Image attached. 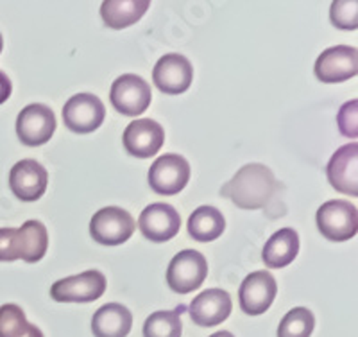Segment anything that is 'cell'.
<instances>
[{"mask_svg": "<svg viewBox=\"0 0 358 337\" xmlns=\"http://www.w3.org/2000/svg\"><path fill=\"white\" fill-rule=\"evenodd\" d=\"M274 191L276 178L273 171L262 163H249L220 188V195L231 199L238 208L258 210L271 201Z\"/></svg>", "mask_w": 358, "mask_h": 337, "instance_id": "6da1fadb", "label": "cell"}, {"mask_svg": "<svg viewBox=\"0 0 358 337\" xmlns=\"http://www.w3.org/2000/svg\"><path fill=\"white\" fill-rule=\"evenodd\" d=\"M317 228L326 239L334 242L353 239L358 232L357 207L342 199L326 201L317 210Z\"/></svg>", "mask_w": 358, "mask_h": 337, "instance_id": "7a4b0ae2", "label": "cell"}, {"mask_svg": "<svg viewBox=\"0 0 358 337\" xmlns=\"http://www.w3.org/2000/svg\"><path fill=\"white\" fill-rule=\"evenodd\" d=\"M136 230L133 216L120 207L101 208L90 221V235L102 246H118L131 239Z\"/></svg>", "mask_w": 358, "mask_h": 337, "instance_id": "3957f363", "label": "cell"}, {"mask_svg": "<svg viewBox=\"0 0 358 337\" xmlns=\"http://www.w3.org/2000/svg\"><path fill=\"white\" fill-rule=\"evenodd\" d=\"M208 277V262L203 253L183 249L171 260L167 269L169 287L178 294H188L203 285Z\"/></svg>", "mask_w": 358, "mask_h": 337, "instance_id": "277c9868", "label": "cell"}, {"mask_svg": "<svg viewBox=\"0 0 358 337\" xmlns=\"http://www.w3.org/2000/svg\"><path fill=\"white\" fill-rule=\"evenodd\" d=\"M106 291V277L101 271H85L81 275L57 280L50 287V296L59 303H90Z\"/></svg>", "mask_w": 358, "mask_h": 337, "instance_id": "5b68a950", "label": "cell"}, {"mask_svg": "<svg viewBox=\"0 0 358 337\" xmlns=\"http://www.w3.org/2000/svg\"><path fill=\"white\" fill-rule=\"evenodd\" d=\"M151 85L134 74H124L111 85L110 101L118 114L136 117L151 104Z\"/></svg>", "mask_w": 358, "mask_h": 337, "instance_id": "8992f818", "label": "cell"}, {"mask_svg": "<svg viewBox=\"0 0 358 337\" xmlns=\"http://www.w3.org/2000/svg\"><path fill=\"white\" fill-rule=\"evenodd\" d=\"M63 122L70 131L79 135L94 133L106 117V108L94 94H78L63 106Z\"/></svg>", "mask_w": 358, "mask_h": 337, "instance_id": "52a82bcc", "label": "cell"}, {"mask_svg": "<svg viewBox=\"0 0 358 337\" xmlns=\"http://www.w3.org/2000/svg\"><path fill=\"white\" fill-rule=\"evenodd\" d=\"M190 179V163L181 155H163L149 169V185L156 194L174 195L187 187Z\"/></svg>", "mask_w": 358, "mask_h": 337, "instance_id": "ba28073f", "label": "cell"}, {"mask_svg": "<svg viewBox=\"0 0 358 337\" xmlns=\"http://www.w3.org/2000/svg\"><path fill=\"white\" fill-rule=\"evenodd\" d=\"M56 131V117L45 104H29L18 114L17 135L22 144L29 147L43 146Z\"/></svg>", "mask_w": 358, "mask_h": 337, "instance_id": "9c48e42d", "label": "cell"}, {"mask_svg": "<svg viewBox=\"0 0 358 337\" xmlns=\"http://www.w3.org/2000/svg\"><path fill=\"white\" fill-rule=\"evenodd\" d=\"M315 76L326 85L348 81L358 74V53L355 47L337 45L326 49L315 61Z\"/></svg>", "mask_w": 358, "mask_h": 337, "instance_id": "30bf717a", "label": "cell"}, {"mask_svg": "<svg viewBox=\"0 0 358 337\" xmlns=\"http://www.w3.org/2000/svg\"><path fill=\"white\" fill-rule=\"evenodd\" d=\"M194 79L192 63L181 54H167L159 57L152 70V81L159 92L167 95H179L187 92Z\"/></svg>", "mask_w": 358, "mask_h": 337, "instance_id": "8fae6325", "label": "cell"}, {"mask_svg": "<svg viewBox=\"0 0 358 337\" xmlns=\"http://www.w3.org/2000/svg\"><path fill=\"white\" fill-rule=\"evenodd\" d=\"M278 284L268 271H255L242 282L238 291L241 309L249 316H260L273 305Z\"/></svg>", "mask_w": 358, "mask_h": 337, "instance_id": "7c38bea8", "label": "cell"}, {"mask_svg": "<svg viewBox=\"0 0 358 337\" xmlns=\"http://www.w3.org/2000/svg\"><path fill=\"white\" fill-rule=\"evenodd\" d=\"M47 183H49V174L36 160H22L15 163L9 172V188L25 203L40 199L47 191Z\"/></svg>", "mask_w": 358, "mask_h": 337, "instance_id": "4fadbf2b", "label": "cell"}, {"mask_svg": "<svg viewBox=\"0 0 358 337\" xmlns=\"http://www.w3.org/2000/svg\"><path fill=\"white\" fill-rule=\"evenodd\" d=\"M140 232L151 242H167L178 235L181 217L178 210L167 203H155L143 208L138 219Z\"/></svg>", "mask_w": 358, "mask_h": 337, "instance_id": "5bb4252c", "label": "cell"}, {"mask_svg": "<svg viewBox=\"0 0 358 337\" xmlns=\"http://www.w3.org/2000/svg\"><path fill=\"white\" fill-rule=\"evenodd\" d=\"M165 142V131L152 118L133 121L124 131V147L131 156L151 158L158 155Z\"/></svg>", "mask_w": 358, "mask_h": 337, "instance_id": "9a60e30c", "label": "cell"}, {"mask_svg": "<svg viewBox=\"0 0 358 337\" xmlns=\"http://www.w3.org/2000/svg\"><path fill=\"white\" fill-rule=\"evenodd\" d=\"M326 174L331 187L342 194L358 195V146L348 144L331 156L326 167Z\"/></svg>", "mask_w": 358, "mask_h": 337, "instance_id": "2e32d148", "label": "cell"}, {"mask_svg": "<svg viewBox=\"0 0 358 337\" xmlns=\"http://www.w3.org/2000/svg\"><path fill=\"white\" fill-rule=\"evenodd\" d=\"M231 296L222 289H208L192 300L190 317L199 326H217L231 314Z\"/></svg>", "mask_w": 358, "mask_h": 337, "instance_id": "e0dca14e", "label": "cell"}, {"mask_svg": "<svg viewBox=\"0 0 358 337\" xmlns=\"http://www.w3.org/2000/svg\"><path fill=\"white\" fill-rule=\"evenodd\" d=\"M131 326L133 314L120 303L102 305L92 319V332L95 337H126Z\"/></svg>", "mask_w": 358, "mask_h": 337, "instance_id": "ac0fdd59", "label": "cell"}, {"mask_svg": "<svg viewBox=\"0 0 358 337\" xmlns=\"http://www.w3.org/2000/svg\"><path fill=\"white\" fill-rule=\"evenodd\" d=\"M299 253V235L294 228H281L265 242L262 252L265 266L271 269H280L292 264Z\"/></svg>", "mask_w": 358, "mask_h": 337, "instance_id": "d6986e66", "label": "cell"}, {"mask_svg": "<svg viewBox=\"0 0 358 337\" xmlns=\"http://www.w3.org/2000/svg\"><path fill=\"white\" fill-rule=\"evenodd\" d=\"M149 6L147 0H106L101 4V17L108 27L118 31L136 24Z\"/></svg>", "mask_w": 358, "mask_h": 337, "instance_id": "ffe728a7", "label": "cell"}, {"mask_svg": "<svg viewBox=\"0 0 358 337\" xmlns=\"http://www.w3.org/2000/svg\"><path fill=\"white\" fill-rule=\"evenodd\" d=\"M226 219L215 207H199L188 219V233L197 242H212L222 235Z\"/></svg>", "mask_w": 358, "mask_h": 337, "instance_id": "44dd1931", "label": "cell"}, {"mask_svg": "<svg viewBox=\"0 0 358 337\" xmlns=\"http://www.w3.org/2000/svg\"><path fill=\"white\" fill-rule=\"evenodd\" d=\"M18 230L22 235V260L29 264L40 262L49 248V233L45 224L31 219Z\"/></svg>", "mask_w": 358, "mask_h": 337, "instance_id": "7402d4cb", "label": "cell"}, {"mask_svg": "<svg viewBox=\"0 0 358 337\" xmlns=\"http://www.w3.org/2000/svg\"><path fill=\"white\" fill-rule=\"evenodd\" d=\"M0 337H43V332L25 319L18 305L6 303L0 307Z\"/></svg>", "mask_w": 358, "mask_h": 337, "instance_id": "603a6c76", "label": "cell"}, {"mask_svg": "<svg viewBox=\"0 0 358 337\" xmlns=\"http://www.w3.org/2000/svg\"><path fill=\"white\" fill-rule=\"evenodd\" d=\"M181 309L158 310L145 319L143 337H181Z\"/></svg>", "mask_w": 358, "mask_h": 337, "instance_id": "cb8c5ba5", "label": "cell"}, {"mask_svg": "<svg viewBox=\"0 0 358 337\" xmlns=\"http://www.w3.org/2000/svg\"><path fill=\"white\" fill-rule=\"evenodd\" d=\"M315 326V317L305 307L289 310L278 326V337H310Z\"/></svg>", "mask_w": 358, "mask_h": 337, "instance_id": "d4e9b609", "label": "cell"}, {"mask_svg": "<svg viewBox=\"0 0 358 337\" xmlns=\"http://www.w3.org/2000/svg\"><path fill=\"white\" fill-rule=\"evenodd\" d=\"M357 8L358 2L353 0H337L331 4V11H330V18L331 24L338 29H346V31H355L357 29Z\"/></svg>", "mask_w": 358, "mask_h": 337, "instance_id": "484cf974", "label": "cell"}, {"mask_svg": "<svg viewBox=\"0 0 358 337\" xmlns=\"http://www.w3.org/2000/svg\"><path fill=\"white\" fill-rule=\"evenodd\" d=\"M22 259V235L18 228H0V262Z\"/></svg>", "mask_w": 358, "mask_h": 337, "instance_id": "4316f807", "label": "cell"}, {"mask_svg": "<svg viewBox=\"0 0 358 337\" xmlns=\"http://www.w3.org/2000/svg\"><path fill=\"white\" fill-rule=\"evenodd\" d=\"M357 108L358 102L351 101L346 102V104L342 106L341 111H338V128H341V133L344 137H350V139H357Z\"/></svg>", "mask_w": 358, "mask_h": 337, "instance_id": "83f0119b", "label": "cell"}, {"mask_svg": "<svg viewBox=\"0 0 358 337\" xmlns=\"http://www.w3.org/2000/svg\"><path fill=\"white\" fill-rule=\"evenodd\" d=\"M11 90H13L11 79H9L8 76L0 70V104H4V102L11 97Z\"/></svg>", "mask_w": 358, "mask_h": 337, "instance_id": "f1b7e54d", "label": "cell"}, {"mask_svg": "<svg viewBox=\"0 0 358 337\" xmlns=\"http://www.w3.org/2000/svg\"><path fill=\"white\" fill-rule=\"evenodd\" d=\"M210 337H235V336H233L231 332H226V330H222V332H215L213 336H210Z\"/></svg>", "mask_w": 358, "mask_h": 337, "instance_id": "f546056e", "label": "cell"}, {"mask_svg": "<svg viewBox=\"0 0 358 337\" xmlns=\"http://www.w3.org/2000/svg\"><path fill=\"white\" fill-rule=\"evenodd\" d=\"M2 47H4V40H2V34H0V53H2Z\"/></svg>", "mask_w": 358, "mask_h": 337, "instance_id": "4dcf8cb0", "label": "cell"}]
</instances>
